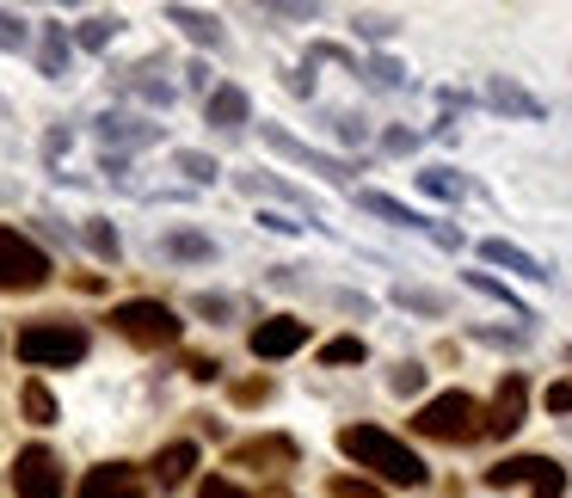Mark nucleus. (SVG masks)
<instances>
[{"label":"nucleus","instance_id":"nucleus-1","mask_svg":"<svg viewBox=\"0 0 572 498\" xmlns=\"http://www.w3.org/2000/svg\"><path fill=\"white\" fill-rule=\"evenodd\" d=\"M339 450L351 455L357 467H370L375 480H388V486H425V462L406 450L401 437H388L382 425H345Z\"/></svg>","mask_w":572,"mask_h":498},{"label":"nucleus","instance_id":"nucleus-2","mask_svg":"<svg viewBox=\"0 0 572 498\" xmlns=\"http://www.w3.org/2000/svg\"><path fill=\"white\" fill-rule=\"evenodd\" d=\"M19 358L32 370H75L87 358V332L75 320H37V327L19 332Z\"/></svg>","mask_w":572,"mask_h":498},{"label":"nucleus","instance_id":"nucleus-3","mask_svg":"<svg viewBox=\"0 0 572 498\" xmlns=\"http://www.w3.org/2000/svg\"><path fill=\"white\" fill-rule=\"evenodd\" d=\"M111 327L124 332L130 344H142V351H167V344H179L186 320H179L167 302H117V308H111Z\"/></svg>","mask_w":572,"mask_h":498},{"label":"nucleus","instance_id":"nucleus-4","mask_svg":"<svg viewBox=\"0 0 572 498\" xmlns=\"http://www.w3.org/2000/svg\"><path fill=\"white\" fill-rule=\"evenodd\" d=\"M413 431L418 437H437V443H468V437H480L474 394L449 388V394H437V400H425V406H418V419H413Z\"/></svg>","mask_w":572,"mask_h":498},{"label":"nucleus","instance_id":"nucleus-5","mask_svg":"<svg viewBox=\"0 0 572 498\" xmlns=\"http://www.w3.org/2000/svg\"><path fill=\"white\" fill-rule=\"evenodd\" d=\"M49 252L32 247L19 228H0V290H37V283H49Z\"/></svg>","mask_w":572,"mask_h":498},{"label":"nucleus","instance_id":"nucleus-6","mask_svg":"<svg viewBox=\"0 0 572 498\" xmlns=\"http://www.w3.org/2000/svg\"><path fill=\"white\" fill-rule=\"evenodd\" d=\"M517 480L536 486L529 498H560L567 493V467H554L548 455H511V462L486 467V486H517Z\"/></svg>","mask_w":572,"mask_h":498},{"label":"nucleus","instance_id":"nucleus-7","mask_svg":"<svg viewBox=\"0 0 572 498\" xmlns=\"http://www.w3.org/2000/svg\"><path fill=\"white\" fill-rule=\"evenodd\" d=\"M13 493L19 498H63V462H56V450L25 443L13 462Z\"/></svg>","mask_w":572,"mask_h":498},{"label":"nucleus","instance_id":"nucleus-8","mask_svg":"<svg viewBox=\"0 0 572 498\" xmlns=\"http://www.w3.org/2000/svg\"><path fill=\"white\" fill-rule=\"evenodd\" d=\"M259 142H265V148H271V155L295 160V167L321 172V179H351V167H345L339 155H321V148H309V142H295L290 129H278V124H259Z\"/></svg>","mask_w":572,"mask_h":498},{"label":"nucleus","instance_id":"nucleus-9","mask_svg":"<svg viewBox=\"0 0 572 498\" xmlns=\"http://www.w3.org/2000/svg\"><path fill=\"white\" fill-rule=\"evenodd\" d=\"M302 344H309V320H295V314H271V320L253 327V358H265V363L290 358Z\"/></svg>","mask_w":572,"mask_h":498},{"label":"nucleus","instance_id":"nucleus-10","mask_svg":"<svg viewBox=\"0 0 572 498\" xmlns=\"http://www.w3.org/2000/svg\"><path fill=\"white\" fill-rule=\"evenodd\" d=\"M80 498H148V493H142V474L130 462H105V467H87Z\"/></svg>","mask_w":572,"mask_h":498},{"label":"nucleus","instance_id":"nucleus-11","mask_svg":"<svg viewBox=\"0 0 572 498\" xmlns=\"http://www.w3.org/2000/svg\"><path fill=\"white\" fill-rule=\"evenodd\" d=\"M524 400H529L524 375H505V382H498V400H493V412H486L480 431H486V437H511L517 425H524Z\"/></svg>","mask_w":572,"mask_h":498},{"label":"nucleus","instance_id":"nucleus-12","mask_svg":"<svg viewBox=\"0 0 572 498\" xmlns=\"http://www.w3.org/2000/svg\"><path fill=\"white\" fill-rule=\"evenodd\" d=\"M228 462L234 467H265V474H278V467L295 462V443H290V437H253V443H234Z\"/></svg>","mask_w":572,"mask_h":498},{"label":"nucleus","instance_id":"nucleus-13","mask_svg":"<svg viewBox=\"0 0 572 498\" xmlns=\"http://www.w3.org/2000/svg\"><path fill=\"white\" fill-rule=\"evenodd\" d=\"M486 105L505 111V117H541V99L524 93L511 75H486Z\"/></svg>","mask_w":572,"mask_h":498},{"label":"nucleus","instance_id":"nucleus-14","mask_svg":"<svg viewBox=\"0 0 572 498\" xmlns=\"http://www.w3.org/2000/svg\"><path fill=\"white\" fill-rule=\"evenodd\" d=\"M167 19L191 37V44H203V49H222V44H228V32L216 25V13H203V7H167Z\"/></svg>","mask_w":572,"mask_h":498},{"label":"nucleus","instance_id":"nucleus-15","mask_svg":"<svg viewBox=\"0 0 572 498\" xmlns=\"http://www.w3.org/2000/svg\"><path fill=\"white\" fill-rule=\"evenodd\" d=\"M99 142H130V148H148V142H160V124H136V117H117V111H105L93 124Z\"/></svg>","mask_w":572,"mask_h":498},{"label":"nucleus","instance_id":"nucleus-16","mask_svg":"<svg viewBox=\"0 0 572 498\" xmlns=\"http://www.w3.org/2000/svg\"><path fill=\"white\" fill-rule=\"evenodd\" d=\"M203 117H210L216 129H240V117H247V93H240V87H210Z\"/></svg>","mask_w":572,"mask_h":498},{"label":"nucleus","instance_id":"nucleus-17","mask_svg":"<svg viewBox=\"0 0 572 498\" xmlns=\"http://www.w3.org/2000/svg\"><path fill=\"white\" fill-rule=\"evenodd\" d=\"M480 259H486V265H505V271H517V278H529V283H541V278H548V271H541V265L529 259L524 247H511V240H480Z\"/></svg>","mask_w":572,"mask_h":498},{"label":"nucleus","instance_id":"nucleus-18","mask_svg":"<svg viewBox=\"0 0 572 498\" xmlns=\"http://www.w3.org/2000/svg\"><path fill=\"white\" fill-rule=\"evenodd\" d=\"M357 203H363L370 216L394 222V228H431V222L418 216V210H406V203H401V197H388V191H357Z\"/></svg>","mask_w":572,"mask_h":498},{"label":"nucleus","instance_id":"nucleus-19","mask_svg":"<svg viewBox=\"0 0 572 498\" xmlns=\"http://www.w3.org/2000/svg\"><path fill=\"white\" fill-rule=\"evenodd\" d=\"M191 467H198V443H167V450L155 455V480L160 486H179Z\"/></svg>","mask_w":572,"mask_h":498},{"label":"nucleus","instance_id":"nucleus-20","mask_svg":"<svg viewBox=\"0 0 572 498\" xmlns=\"http://www.w3.org/2000/svg\"><path fill=\"white\" fill-rule=\"evenodd\" d=\"M240 191H253V197H278V203H290V210H314L309 191L283 185V179H265V172H240Z\"/></svg>","mask_w":572,"mask_h":498},{"label":"nucleus","instance_id":"nucleus-21","mask_svg":"<svg viewBox=\"0 0 572 498\" xmlns=\"http://www.w3.org/2000/svg\"><path fill=\"white\" fill-rule=\"evenodd\" d=\"M167 259H216V240L210 234H167Z\"/></svg>","mask_w":572,"mask_h":498},{"label":"nucleus","instance_id":"nucleus-22","mask_svg":"<svg viewBox=\"0 0 572 498\" xmlns=\"http://www.w3.org/2000/svg\"><path fill=\"white\" fill-rule=\"evenodd\" d=\"M19 400H25V419H32V425H56V394H49L44 382H25Z\"/></svg>","mask_w":572,"mask_h":498},{"label":"nucleus","instance_id":"nucleus-23","mask_svg":"<svg viewBox=\"0 0 572 498\" xmlns=\"http://www.w3.org/2000/svg\"><path fill=\"white\" fill-rule=\"evenodd\" d=\"M394 302H401V308H413V314H449V302L437 296V290H413V283H401V290H394Z\"/></svg>","mask_w":572,"mask_h":498},{"label":"nucleus","instance_id":"nucleus-24","mask_svg":"<svg viewBox=\"0 0 572 498\" xmlns=\"http://www.w3.org/2000/svg\"><path fill=\"white\" fill-rule=\"evenodd\" d=\"M418 191L437 197V203H456V197H462V179H449L444 167H431V172H418Z\"/></svg>","mask_w":572,"mask_h":498},{"label":"nucleus","instance_id":"nucleus-25","mask_svg":"<svg viewBox=\"0 0 572 498\" xmlns=\"http://www.w3.org/2000/svg\"><path fill=\"white\" fill-rule=\"evenodd\" d=\"M44 75H68V37H63V25H44Z\"/></svg>","mask_w":572,"mask_h":498},{"label":"nucleus","instance_id":"nucleus-26","mask_svg":"<svg viewBox=\"0 0 572 498\" xmlns=\"http://www.w3.org/2000/svg\"><path fill=\"white\" fill-rule=\"evenodd\" d=\"M363 80H370V87H382V93H394V87H406V68L388 63V56H375V63H363Z\"/></svg>","mask_w":572,"mask_h":498},{"label":"nucleus","instance_id":"nucleus-27","mask_svg":"<svg viewBox=\"0 0 572 498\" xmlns=\"http://www.w3.org/2000/svg\"><path fill=\"white\" fill-rule=\"evenodd\" d=\"M117 32H124L117 19H87V25H80V32H75V44H80V49H105V44H111V37H117Z\"/></svg>","mask_w":572,"mask_h":498},{"label":"nucleus","instance_id":"nucleus-28","mask_svg":"<svg viewBox=\"0 0 572 498\" xmlns=\"http://www.w3.org/2000/svg\"><path fill=\"white\" fill-rule=\"evenodd\" d=\"M468 290H480V296H493V302H505L511 314H524V302L511 296V290H505V283H498V278H486V271H468Z\"/></svg>","mask_w":572,"mask_h":498},{"label":"nucleus","instance_id":"nucleus-29","mask_svg":"<svg viewBox=\"0 0 572 498\" xmlns=\"http://www.w3.org/2000/svg\"><path fill=\"white\" fill-rule=\"evenodd\" d=\"M321 363H363V339H333V344H321Z\"/></svg>","mask_w":572,"mask_h":498},{"label":"nucleus","instance_id":"nucleus-30","mask_svg":"<svg viewBox=\"0 0 572 498\" xmlns=\"http://www.w3.org/2000/svg\"><path fill=\"white\" fill-rule=\"evenodd\" d=\"M179 172H186L191 185H210V179H216V160H210V155H191V148H186V155H179Z\"/></svg>","mask_w":572,"mask_h":498},{"label":"nucleus","instance_id":"nucleus-31","mask_svg":"<svg viewBox=\"0 0 572 498\" xmlns=\"http://www.w3.org/2000/svg\"><path fill=\"white\" fill-rule=\"evenodd\" d=\"M87 247H93L99 259H117V234H111V222H87Z\"/></svg>","mask_w":572,"mask_h":498},{"label":"nucleus","instance_id":"nucleus-32","mask_svg":"<svg viewBox=\"0 0 572 498\" xmlns=\"http://www.w3.org/2000/svg\"><path fill=\"white\" fill-rule=\"evenodd\" d=\"M388 388H394V394H418V388H425V370H418V363H394Z\"/></svg>","mask_w":572,"mask_h":498},{"label":"nucleus","instance_id":"nucleus-33","mask_svg":"<svg viewBox=\"0 0 572 498\" xmlns=\"http://www.w3.org/2000/svg\"><path fill=\"white\" fill-rule=\"evenodd\" d=\"M326 129H333V136H339V142H351V148H357V142H363V124H357L351 111H333V117H326Z\"/></svg>","mask_w":572,"mask_h":498},{"label":"nucleus","instance_id":"nucleus-34","mask_svg":"<svg viewBox=\"0 0 572 498\" xmlns=\"http://www.w3.org/2000/svg\"><path fill=\"white\" fill-rule=\"evenodd\" d=\"M0 49H25V19L0 13Z\"/></svg>","mask_w":572,"mask_h":498},{"label":"nucleus","instance_id":"nucleus-35","mask_svg":"<svg viewBox=\"0 0 572 498\" xmlns=\"http://www.w3.org/2000/svg\"><path fill=\"white\" fill-rule=\"evenodd\" d=\"M357 32L382 44V37H394V19H388V13H357Z\"/></svg>","mask_w":572,"mask_h":498},{"label":"nucleus","instance_id":"nucleus-36","mask_svg":"<svg viewBox=\"0 0 572 498\" xmlns=\"http://www.w3.org/2000/svg\"><path fill=\"white\" fill-rule=\"evenodd\" d=\"M474 339H480V344H505V351H517V344H524V332H505V327H474Z\"/></svg>","mask_w":572,"mask_h":498},{"label":"nucleus","instance_id":"nucleus-37","mask_svg":"<svg viewBox=\"0 0 572 498\" xmlns=\"http://www.w3.org/2000/svg\"><path fill=\"white\" fill-rule=\"evenodd\" d=\"M198 498H247V493H240L234 480H222V474H210V480L198 486Z\"/></svg>","mask_w":572,"mask_h":498},{"label":"nucleus","instance_id":"nucleus-38","mask_svg":"<svg viewBox=\"0 0 572 498\" xmlns=\"http://www.w3.org/2000/svg\"><path fill=\"white\" fill-rule=\"evenodd\" d=\"M191 308H198V314H210V320H228V314H234V302H228V296H198Z\"/></svg>","mask_w":572,"mask_h":498},{"label":"nucleus","instance_id":"nucleus-39","mask_svg":"<svg viewBox=\"0 0 572 498\" xmlns=\"http://www.w3.org/2000/svg\"><path fill=\"white\" fill-rule=\"evenodd\" d=\"M283 87H290L295 99H314V75H309V68H290V75H283Z\"/></svg>","mask_w":572,"mask_h":498},{"label":"nucleus","instance_id":"nucleus-40","mask_svg":"<svg viewBox=\"0 0 572 498\" xmlns=\"http://www.w3.org/2000/svg\"><path fill=\"white\" fill-rule=\"evenodd\" d=\"M265 228H271V234H302V222H290V216H283V210H265Z\"/></svg>","mask_w":572,"mask_h":498},{"label":"nucleus","instance_id":"nucleus-41","mask_svg":"<svg viewBox=\"0 0 572 498\" xmlns=\"http://www.w3.org/2000/svg\"><path fill=\"white\" fill-rule=\"evenodd\" d=\"M548 412H572V382H554V388H548Z\"/></svg>","mask_w":572,"mask_h":498},{"label":"nucleus","instance_id":"nucleus-42","mask_svg":"<svg viewBox=\"0 0 572 498\" xmlns=\"http://www.w3.org/2000/svg\"><path fill=\"white\" fill-rule=\"evenodd\" d=\"M186 370L198 375V382H216V358H203V351H198V358H186Z\"/></svg>","mask_w":572,"mask_h":498},{"label":"nucleus","instance_id":"nucleus-43","mask_svg":"<svg viewBox=\"0 0 572 498\" xmlns=\"http://www.w3.org/2000/svg\"><path fill=\"white\" fill-rule=\"evenodd\" d=\"M406 148H418L413 129H388V155H406Z\"/></svg>","mask_w":572,"mask_h":498},{"label":"nucleus","instance_id":"nucleus-44","mask_svg":"<svg viewBox=\"0 0 572 498\" xmlns=\"http://www.w3.org/2000/svg\"><path fill=\"white\" fill-rule=\"evenodd\" d=\"M339 308H345V314H370V302L351 296V290H339Z\"/></svg>","mask_w":572,"mask_h":498}]
</instances>
